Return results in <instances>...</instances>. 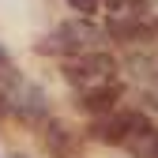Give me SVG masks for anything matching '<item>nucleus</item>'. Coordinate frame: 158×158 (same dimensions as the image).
<instances>
[{
    "mask_svg": "<svg viewBox=\"0 0 158 158\" xmlns=\"http://www.w3.org/2000/svg\"><path fill=\"white\" fill-rule=\"evenodd\" d=\"M109 30H102L90 19H72V23H60L56 30H49L34 49L45 56H83V53H98V45H106Z\"/></svg>",
    "mask_w": 158,
    "mask_h": 158,
    "instance_id": "f257e3e1",
    "label": "nucleus"
},
{
    "mask_svg": "<svg viewBox=\"0 0 158 158\" xmlns=\"http://www.w3.org/2000/svg\"><path fill=\"white\" fill-rule=\"evenodd\" d=\"M154 128H151V121H147V113H139V109H113V113H106V117H94L90 121V128H87V135L94 143H109V147H117V143H135V139H143V135H151Z\"/></svg>",
    "mask_w": 158,
    "mask_h": 158,
    "instance_id": "f03ea898",
    "label": "nucleus"
},
{
    "mask_svg": "<svg viewBox=\"0 0 158 158\" xmlns=\"http://www.w3.org/2000/svg\"><path fill=\"white\" fill-rule=\"evenodd\" d=\"M64 79L75 87V90H90L98 83H109V79H117V60L109 53H83V56H72V60H64Z\"/></svg>",
    "mask_w": 158,
    "mask_h": 158,
    "instance_id": "7ed1b4c3",
    "label": "nucleus"
},
{
    "mask_svg": "<svg viewBox=\"0 0 158 158\" xmlns=\"http://www.w3.org/2000/svg\"><path fill=\"white\" fill-rule=\"evenodd\" d=\"M8 113L23 117V121H45L49 102H45L42 87H34L30 79L15 75V79H11V87H8Z\"/></svg>",
    "mask_w": 158,
    "mask_h": 158,
    "instance_id": "20e7f679",
    "label": "nucleus"
},
{
    "mask_svg": "<svg viewBox=\"0 0 158 158\" xmlns=\"http://www.w3.org/2000/svg\"><path fill=\"white\" fill-rule=\"evenodd\" d=\"M113 42H128V45H154L158 42V15L139 11V15H117L106 27Z\"/></svg>",
    "mask_w": 158,
    "mask_h": 158,
    "instance_id": "39448f33",
    "label": "nucleus"
},
{
    "mask_svg": "<svg viewBox=\"0 0 158 158\" xmlns=\"http://www.w3.org/2000/svg\"><path fill=\"white\" fill-rule=\"evenodd\" d=\"M121 94H124V83L121 79H109V83H98L90 90H75V106L83 113H90V117H106V113L117 109Z\"/></svg>",
    "mask_w": 158,
    "mask_h": 158,
    "instance_id": "423d86ee",
    "label": "nucleus"
},
{
    "mask_svg": "<svg viewBox=\"0 0 158 158\" xmlns=\"http://www.w3.org/2000/svg\"><path fill=\"white\" fill-rule=\"evenodd\" d=\"M45 147H49L53 158H83V139L64 121H49L45 124Z\"/></svg>",
    "mask_w": 158,
    "mask_h": 158,
    "instance_id": "0eeeda50",
    "label": "nucleus"
},
{
    "mask_svg": "<svg viewBox=\"0 0 158 158\" xmlns=\"http://www.w3.org/2000/svg\"><path fill=\"white\" fill-rule=\"evenodd\" d=\"M128 151H132L135 158H158V128H154L151 135H143V139L128 143Z\"/></svg>",
    "mask_w": 158,
    "mask_h": 158,
    "instance_id": "6e6552de",
    "label": "nucleus"
},
{
    "mask_svg": "<svg viewBox=\"0 0 158 158\" xmlns=\"http://www.w3.org/2000/svg\"><path fill=\"white\" fill-rule=\"evenodd\" d=\"M139 94H143V102H147V109H154V113H158V72L143 79V87H139Z\"/></svg>",
    "mask_w": 158,
    "mask_h": 158,
    "instance_id": "1a4fd4ad",
    "label": "nucleus"
},
{
    "mask_svg": "<svg viewBox=\"0 0 158 158\" xmlns=\"http://www.w3.org/2000/svg\"><path fill=\"white\" fill-rule=\"evenodd\" d=\"M68 8H72V11H83V19H87V15H94V11H102L106 0H68Z\"/></svg>",
    "mask_w": 158,
    "mask_h": 158,
    "instance_id": "9d476101",
    "label": "nucleus"
},
{
    "mask_svg": "<svg viewBox=\"0 0 158 158\" xmlns=\"http://www.w3.org/2000/svg\"><path fill=\"white\" fill-rule=\"evenodd\" d=\"M11 158H27V154H11Z\"/></svg>",
    "mask_w": 158,
    "mask_h": 158,
    "instance_id": "9b49d317",
    "label": "nucleus"
}]
</instances>
